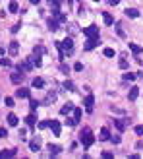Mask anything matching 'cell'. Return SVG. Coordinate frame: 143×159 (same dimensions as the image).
<instances>
[{
  "label": "cell",
  "mask_w": 143,
  "mask_h": 159,
  "mask_svg": "<svg viewBox=\"0 0 143 159\" xmlns=\"http://www.w3.org/2000/svg\"><path fill=\"white\" fill-rule=\"evenodd\" d=\"M120 68H122V70H126V68H128V60H126L124 56L120 58Z\"/></svg>",
  "instance_id": "obj_34"
},
{
  "label": "cell",
  "mask_w": 143,
  "mask_h": 159,
  "mask_svg": "<svg viewBox=\"0 0 143 159\" xmlns=\"http://www.w3.org/2000/svg\"><path fill=\"white\" fill-rule=\"evenodd\" d=\"M56 47L60 51V58H64L66 54H70V52L74 51V39L68 37V39H64V41H56Z\"/></svg>",
  "instance_id": "obj_1"
},
{
  "label": "cell",
  "mask_w": 143,
  "mask_h": 159,
  "mask_svg": "<svg viewBox=\"0 0 143 159\" xmlns=\"http://www.w3.org/2000/svg\"><path fill=\"white\" fill-rule=\"evenodd\" d=\"M14 99H12V97H6V107H14Z\"/></svg>",
  "instance_id": "obj_38"
},
{
  "label": "cell",
  "mask_w": 143,
  "mask_h": 159,
  "mask_svg": "<svg viewBox=\"0 0 143 159\" xmlns=\"http://www.w3.org/2000/svg\"><path fill=\"white\" fill-rule=\"evenodd\" d=\"M16 97H19V99L29 97V89L27 87H18V89H16Z\"/></svg>",
  "instance_id": "obj_10"
},
{
  "label": "cell",
  "mask_w": 143,
  "mask_h": 159,
  "mask_svg": "<svg viewBox=\"0 0 143 159\" xmlns=\"http://www.w3.org/2000/svg\"><path fill=\"white\" fill-rule=\"evenodd\" d=\"M114 124H116V128L120 132H124V128H126V122L124 120H120V118H114Z\"/></svg>",
  "instance_id": "obj_22"
},
{
  "label": "cell",
  "mask_w": 143,
  "mask_h": 159,
  "mask_svg": "<svg viewBox=\"0 0 143 159\" xmlns=\"http://www.w3.org/2000/svg\"><path fill=\"white\" fill-rule=\"evenodd\" d=\"M16 155V150H4V151H0V159H4V157H14Z\"/></svg>",
  "instance_id": "obj_17"
},
{
  "label": "cell",
  "mask_w": 143,
  "mask_h": 159,
  "mask_svg": "<svg viewBox=\"0 0 143 159\" xmlns=\"http://www.w3.org/2000/svg\"><path fill=\"white\" fill-rule=\"evenodd\" d=\"M25 122L29 124V128H35V122H37V118H35V115H29V117L25 118Z\"/></svg>",
  "instance_id": "obj_21"
},
{
  "label": "cell",
  "mask_w": 143,
  "mask_h": 159,
  "mask_svg": "<svg viewBox=\"0 0 143 159\" xmlns=\"http://www.w3.org/2000/svg\"><path fill=\"white\" fill-rule=\"evenodd\" d=\"M6 118H8V124H10V126H18V122H19V120H18V117H16L14 112H10Z\"/></svg>",
  "instance_id": "obj_13"
},
{
  "label": "cell",
  "mask_w": 143,
  "mask_h": 159,
  "mask_svg": "<svg viewBox=\"0 0 143 159\" xmlns=\"http://www.w3.org/2000/svg\"><path fill=\"white\" fill-rule=\"evenodd\" d=\"M54 99H56V93H48L46 95V103H52Z\"/></svg>",
  "instance_id": "obj_36"
},
{
  "label": "cell",
  "mask_w": 143,
  "mask_h": 159,
  "mask_svg": "<svg viewBox=\"0 0 143 159\" xmlns=\"http://www.w3.org/2000/svg\"><path fill=\"white\" fill-rule=\"evenodd\" d=\"M8 136V132H6V128H0V138H6Z\"/></svg>",
  "instance_id": "obj_42"
},
{
  "label": "cell",
  "mask_w": 143,
  "mask_h": 159,
  "mask_svg": "<svg viewBox=\"0 0 143 159\" xmlns=\"http://www.w3.org/2000/svg\"><path fill=\"white\" fill-rule=\"evenodd\" d=\"M137 95H139V87H132V89H129V93H128V99H129V101H135Z\"/></svg>",
  "instance_id": "obj_12"
},
{
  "label": "cell",
  "mask_w": 143,
  "mask_h": 159,
  "mask_svg": "<svg viewBox=\"0 0 143 159\" xmlns=\"http://www.w3.org/2000/svg\"><path fill=\"white\" fill-rule=\"evenodd\" d=\"M99 138H101V140H110V132H108V128H101Z\"/></svg>",
  "instance_id": "obj_18"
},
{
  "label": "cell",
  "mask_w": 143,
  "mask_h": 159,
  "mask_svg": "<svg viewBox=\"0 0 143 159\" xmlns=\"http://www.w3.org/2000/svg\"><path fill=\"white\" fill-rule=\"evenodd\" d=\"M31 60H33V64H35V66H41V58H39L37 54H35V56H31Z\"/></svg>",
  "instance_id": "obj_35"
},
{
  "label": "cell",
  "mask_w": 143,
  "mask_h": 159,
  "mask_svg": "<svg viewBox=\"0 0 143 159\" xmlns=\"http://www.w3.org/2000/svg\"><path fill=\"white\" fill-rule=\"evenodd\" d=\"M81 144H83V148H91L93 145V142H95V136L91 134V130L89 128H83V132H81Z\"/></svg>",
  "instance_id": "obj_2"
},
{
  "label": "cell",
  "mask_w": 143,
  "mask_h": 159,
  "mask_svg": "<svg viewBox=\"0 0 143 159\" xmlns=\"http://www.w3.org/2000/svg\"><path fill=\"white\" fill-rule=\"evenodd\" d=\"M70 111H74V105L72 103H68V105H64V107L60 109V115H68Z\"/></svg>",
  "instance_id": "obj_24"
},
{
  "label": "cell",
  "mask_w": 143,
  "mask_h": 159,
  "mask_svg": "<svg viewBox=\"0 0 143 159\" xmlns=\"http://www.w3.org/2000/svg\"><path fill=\"white\" fill-rule=\"evenodd\" d=\"M129 51L134 52V54H141V52H143V49L139 47V45H135V43H129Z\"/></svg>",
  "instance_id": "obj_15"
},
{
  "label": "cell",
  "mask_w": 143,
  "mask_h": 159,
  "mask_svg": "<svg viewBox=\"0 0 143 159\" xmlns=\"http://www.w3.org/2000/svg\"><path fill=\"white\" fill-rule=\"evenodd\" d=\"M51 130L54 132V136H60V130H62L60 122H58V120H51Z\"/></svg>",
  "instance_id": "obj_11"
},
{
  "label": "cell",
  "mask_w": 143,
  "mask_h": 159,
  "mask_svg": "<svg viewBox=\"0 0 143 159\" xmlns=\"http://www.w3.org/2000/svg\"><path fill=\"white\" fill-rule=\"evenodd\" d=\"M99 37H87V43H85V51H93V49L99 45Z\"/></svg>",
  "instance_id": "obj_5"
},
{
  "label": "cell",
  "mask_w": 143,
  "mask_h": 159,
  "mask_svg": "<svg viewBox=\"0 0 143 159\" xmlns=\"http://www.w3.org/2000/svg\"><path fill=\"white\" fill-rule=\"evenodd\" d=\"M114 27H116V31H118V35H120V37H124V31H122V27H120V25L116 24V25H114Z\"/></svg>",
  "instance_id": "obj_40"
},
{
  "label": "cell",
  "mask_w": 143,
  "mask_h": 159,
  "mask_svg": "<svg viewBox=\"0 0 143 159\" xmlns=\"http://www.w3.org/2000/svg\"><path fill=\"white\" fill-rule=\"evenodd\" d=\"M48 29H51V31H56V29H58V19H48Z\"/></svg>",
  "instance_id": "obj_25"
},
{
  "label": "cell",
  "mask_w": 143,
  "mask_h": 159,
  "mask_svg": "<svg viewBox=\"0 0 143 159\" xmlns=\"http://www.w3.org/2000/svg\"><path fill=\"white\" fill-rule=\"evenodd\" d=\"M83 35L85 37H99V27L97 25H89V27L83 29Z\"/></svg>",
  "instance_id": "obj_4"
},
{
  "label": "cell",
  "mask_w": 143,
  "mask_h": 159,
  "mask_svg": "<svg viewBox=\"0 0 143 159\" xmlns=\"http://www.w3.org/2000/svg\"><path fill=\"white\" fill-rule=\"evenodd\" d=\"M74 70H75V72H81V70H83V64H81V62H75V64H74Z\"/></svg>",
  "instance_id": "obj_37"
},
{
  "label": "cell",
  "mask_w": 143,
  "mask_h": 159,
  "mask_svg": "<svg viewBox=\"0 0 143 159\" xmlns=\"http://www.w3.org/2000/svg\"><path fill=\"white\" fill-rule=\"evenodd\" d=\"M124 80H126V82H134V80H135V74H132V72H126V74H124Z\"/></svg>",
  "instance_id": "obj_29"
},
{
  "label": "cell",
  "mask_w": 143,
  "mask_h": 159,
  "mask_svg": "<svg viewBox=\"0 0 143 159\" xmlns=\"http://www.w3.org/2000/svg\"><path fill=\"white\" fill-rule=\"evenodd\" d=\"M29 2H31V4H39V2H41V0H29Z\"/></svg>",
  "instance_id": "obj_45"
},
{
  "label": "cell",
  "mask_w": 143,
  "mask_h": 159,
  "mask_svg": "<svg viewBox=\"0 0 143 159\" xmlns=\"http://www.w3.org/2000/svg\"><path fill=\"white\" fill-rule=\"evenodd\" d=\"M93 2H99V0H93Z\"/></svg>",
  "instance_id": "obj_46"
},
{
  "label": "cell",
  "mask_w": 143,
  "mask_h": 159,
  "mask_svg": "<svg viewBox=\"0 0 143 159\" xmlns=\"http://www.w3.org/2000/svg\"><path fill=\"white\" fill-rule=\"evenodd\" d=\"M10 80H12L14 84H21V82H23V72H21V70H18V72H12Z\"/></svg>",
  "instance_id": "obj_6"
},
{
  "label": "cell",
  "mask_w": 143,
  "mask_h": 159,
  "mask_svg": "<svg viewBox=\"0 0 143 159\" xmlns=\"http://www.w3.org/2000/svg\"><path fill=\"white\" fill-rule=\"evenodd\" d=\"M48 126H51V122H46V120L39 122V128H41V130H45V128H48Z\"/></svg>",
  "instance_id": "obj_32"
},
{
  "label": "cell",
  "mask_w": 143,
  "mask_h": 159,
  "mask_svg": "<svg viewBox=\"0 0 143 159\" xmlns=\"http://www.w3.org/2000/svg\"><path fill=\"white\" fill-rule=\"evenodd\" d=\"M10 12H12V14H16V12H19V6H18V2H10Z\"/></svg>",
  "instance_id": "obj_26"
},
{
  "label": "cell",
  "mask_w": 143,
  "mask_h": 159,
  "mask_svg": "<svg viewBox=\"0 0 143 159\" xmlns=\"http://www.w3.org/2000/svg\"><path fill=\"white\" fill-rule=\"evenodd\" d=\"M102 54L108 56V58H112V56H114V49H105V51H102Z\"/></svg>",
  "instance_id": "obj_30"
},
{
  "label": "cell",
  "mask_w": 143,
  "mask_h": 159,
  "mask_svg": "<svg viewBox=\"0 0 143 159\" xmlns=\"http://www.w3.org/2000/svg\"><path fill=\"white\" fill-rule=\"evenodd\" d=\"M135 134H139V136H143V126H135Z\"/></svg>",
  "instance_id": "obj_41"
},
{
  "label": "cell",
  "mask_w": 143,
  "mask_h": 159,
  "mask_svg": "<svg viewBox=\"0 0 143 159\" xmlns=\"http://www.w3.org/2000/svg\"><path fill=\"white\" fill-rule=\"evenodd\" d=\"M29 148H31V151L37 153V151L41 150V140H39V138H33V140L29 142Z\"/></svg>",
  "instance_id": "obj_7"
},
{
  "label": "cell",
  "mask_w": 143,
  "mask_h": 159,
  "mask_svg": "<svg viewBox=\"0 0 143 159\" xmlns=\"http://www.w3.org/2000/svg\"><path fill=\"white\" fill-rule=\"evenodd\" d=\"M81 115H83V112H81V109H74V118H75V122H79V120H81Z\"/></svg>",
  "instance_id": "obj_28"
},
{
  "label": "cell",
  "mask_w": 143,
  "mask_h": 159,
  "mask_svg": "<svg viewBox=\"0 0 143 159\" xmlns=\"http://www.w3.org/2000/svg\"><path fill=\"white\" fill-rule=\"evenodd\" d=\"M29 107H31V111H35V109L39 107V101H37V99H31V103H29Z\"/></svg>",
  "instance_id": "obj_33"
},
{
  "label": "cell",
  "mask_w": 143,
  "mask_h": 159,
  "mask_svg": "<svg viewBox=\"0 0 143 159\" xmlns=\"http://www.w3.org/2000/svg\"><path fill=\"white\" fill-rule=\"evenodd\" d=\"M45 52H46V49H45V47H41V45H37V47L33 49V54H37V56L45 54Z\"/></svg>",
  "instance_id": "obj_23"
},
{
  "label": "cell",
  "mask_w": 143,
  "mask_h": 159,
  "mask_svg": "<svg viewBox=\"0 0 143 159\" xmlns=\"http://www.w3.org/2000/svg\"><path fill=\"white\" fill-rule=\"evenodd\" d=\"M62 87H64V89H68V91H74V84H72V82H70V80H66V82H64V85H62Z\"/></svg>",
  "instance_id": "obj_27"
},
{
  "label": "cell",
  "mask_w": 143,
  "mask_h": 159,
  "mask_svg": "<svg viewBox=\"0 0 143 159\" xmlns=\"http://www.w3.org/2000/svg\"><path fill=\"white\" fill-rule=\"evenodd\" d=\"M60 151H62L60 145H52V144H48V153H51V155H58Z\"/></svg>",
  "instance_id": "obj_14"
},
{
  "label": "cell",
  "mask_w": 143,
  "mask_h": 159,
  "mask_svg": "<svg viewBox=\"0 0 143 159\" xmlns=\"http://www.w3.org/2000/svg\"><path fill=\"white\" fill-rule=\"evenodd\" d=\"M106 2H108L110 6H116V4H118V0H106Z\"/></svg>",
  "instance_id": "obj_44"
},
{
  "label": "cell",
  "mask_w": 143,
  "mask_h": 159,
  "mask_svg": "<svg viewBox=\"0 0 143 159\" xmlns=\"http://www.w3.org/2000/svg\"><path fill=\"white\" fill-rule=\"evenodd\" d=\"M102 157H105V159H112V153H108V151H105V153H102Z\"/></svg>",
  "instance_id": "obj_43"
},
{
  "label": "cell",
  "mask_w": 143,
  "mask_h": 159,
  "mask_svg": "<svg viewBox=\"0 0 143 159\" xmlns=\"http://www.w3.org/2000/svg\"><path fill=\"white\" fill-rule=\"evenodd\" d=\"M110 142L112 144H120V136H110Z\"/></svg>",
  "instance_id": "obj_39"
},
{
  "label": "cell",
  "mask_w": 143,
  "mask_h": 159,
  "mask_svg": "<svg viewBox=\"0 0 143 159\" xmlns=\"http://www.w3.org/2000/svg\"><path fill=\"white\" fill-rule=\"evenodd\" d=\"M8 51H10V54H12V56H18V51H19V45H18V41H12V43H10Z\"/></svg>",
  "instance_id": "obj_9"
},
{
  "label": "cell",
  "mask_w": 143,
  "mask_h": 159,
  "mask_svg": "<svg viewBox=\"0 0 143 159\" xmlns=\"http://www.w3.org/2000/svg\"><path fill=\"white\" fill-rule=\"evenodd\" d=\"M102 19H105L106 25H114V19H112V16L108 14V12H105V14H102Z\"/></svg>",
  "instance_id": "obj_20"
},
{
  "label": "cell",
  "mask_w": 143,
  "mask_h": 159,
  "mask_svg": "<svg viewBox=\"0 0 143 159\" xmlns=\"http://www.w3.org/2000/svg\"><path fill=\"white\" fill-rule=\"evenodd\" d=\"M43 85H45V80H43V78H35V80H33V82H31V87H43Z\"/></svg>",
  "instance_id": "obj_16"
},
{
  "label": "cell",
  "mask_w": 143,
  "mask_h": 159,
  "mask_svg": "<svg viewBox=\"0 0 143 159\" xmlns=\"http://www.w3.org/2000/svg\"><path fill=\"white\" fill-rule=\"evenodd\" d=\"M93 105H95V99H93V95H87V97H85V111L91 112V111H93Z\"/></svg>",
  "instance_id": "obj_8"
},
{
  "label": "cell",
  "mask_w": 143,
  "mask_h": 159,
  "mask_svg": "<svg viewBox=\"0 0 143 159\" xmlns=\"http://www.w3.org/2000/svg\"><path fill=\"white\" fill-rule=\"evenodd\" d=\"M33 60L31 58H27V60H23V62H19L18 64V70H21V72H31V68H33Z\"/></svg>",
  "instance_id": "obj_3"
},
{
  "label": "cell",
  "mask_w": 143,
  "mask_h": 159,
  "mask_svg": "<svg viewBox=\"0 0 143 159\" xmlns=\"http://www.w3.org/2000/svg\"><path fill=\"white\" fill-rule=\"evenodd\" d=\"M126 16H128V18H137V16H139V10L128 8V10H126Z\"/></svg>",
  "instance_id": "obj_19"
},
{
  "label": "cell",
  "mask_w": 143,
  "mask_h": 159,
  "mask_svg": "<svg viewBox=\"0 0 143 159\" xmlns=\"http://www.w3.org/2000/svg\"><path fill=\"white\" fill-rule=\"evenodd\" d=\"M0 66H12V60L10 58H0Z\"/></svg>",
  "instance_id": "obj_31"
}]
</instances>
